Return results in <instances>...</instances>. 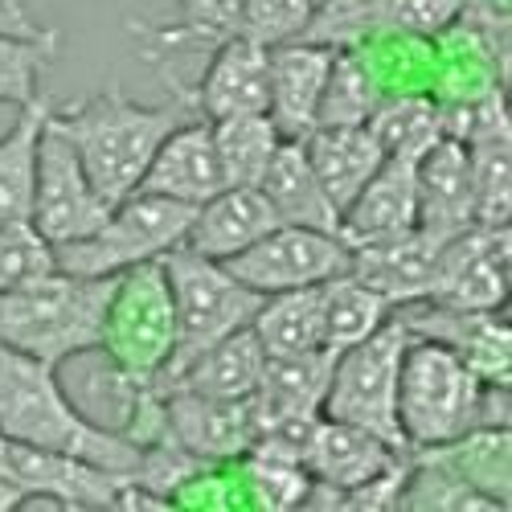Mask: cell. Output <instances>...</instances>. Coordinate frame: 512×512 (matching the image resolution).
<instances>
[{
    "instance_id": "cell-1",
    "label": "cell",
    "mask_w": 512,
    "mask_h": 512,
    "mask_svg": "<svg viewBox=\"0 0 512 512\" xmlns=\"http://www.w3.org/2000/svg\"><path fill=\"white\" fill-rule=\"evenodd\" d=\"M0 435L95 463L103 472H119V476H136L144 455V447L91 422L66 398L58 365L25 357L9 345H0Z\"/></svg>"
},
{
    "instance_id": "cell-2",
    "label": "cell",
    "mask_w": 512,
    "mask_h": 512,
    "mask_svg": "<svg viewBox=\"0 0 512 512\" xmlns=\"http://www.w3.org/2000/svg\"><path fill=\"white\" fill-rule=\"evenodd\" d=\"M50 123L78 152L95 189L119 201L140 185L160 140L177 127V107H144L127 99L119 82H107L70 107H50Z\"/></svg>"
},
{
    "instance_id": "cell-3",
    "label": "cell",
    "mask_w": 512,
    "mask_h": 512,
    "mask_svg": "<svg viewBox=\"0 0 512 512\" xmlns=\"http://www.w3.org/2000/svg\"><path fill=\"white\" fill-rule=\"evenodd\" d=\"M488 422H508V390L484 386L439 340L410 336L398 369V426L406 447H439Z\"/></svg>"
},
{
    "instance_id": "cell-4",
    "label": "cell",
    "mask_w": 512,
    "mask_h": 512,
    "mask_svg": "<svg viewBox=\"0 0 512 512\" xmlns=\"http://www.w3.org/2000/svg\"><path fill=\"white\" fill-rule=\"evenodd\" d=\"M111 283L115 275L91 279L50 267L25 283L5 287L0 291V345L46 365L95 353Z\"/></svg>"
},
{
    "instance_id": "cell-5",
    "label": "cell",
    "mask_w": 512,
    "mask_h": 512,
    "mask_svg": "<svg viewBox=\"0 0 512 512\" xmlns=\"http://www.w3.org/2000/svg\"><path fill=\"white\" fill-rule=\"evenodd\" d=\"M177 345L173 291H168L164 263H140L115 275L107 312L99 328V349L111 361L115 386H152L164 373Z\"/></svg>"
},
{
    "instance_id": "cell-6",
    "label": "cell",
    "mask_w": 512,
    "mask_h": 512,
    "mask_svg": "<svg viewBox=\"0 0 512 512\" xmlns=\"http://www.w3.org/2000/svg\"><path fill=\"white\" fill-rule=\"evenodd\" d=\"M164 275L168 291H173V316H177V345L168 357L164 373L152 381L156 390H164L193 357H201L209 345H218L230 332L250 328L254 312H259L263 295L238 283L226 263L218 259H201V254L177 246L164 254Z\"/></svg>"
},
{
    "instance_id": "cell-7",
    "label": "cell",
    "mask_w": 512,
    "mask_h": 512,
    "mask_svg": "<svg viewBox=\"0 0 512 512\" xmlns=\"http://www.w3.org/2000/svg\"><path fill=\"white\" fill-rule=\"evenodd\" d=\"M189 222H193V205L136 189L119 197L87 238L54 246V267L70 275L111 279L127 267L156 263L168 250H177Z\"/></svg>"
},
{
    "instance_id": "cell-8",
    "label": "cell",
    "mask_w": 512,
    "mask_h": 512,
    "mask_svg": "<svg viewBox=\"0 0 512 512\" xmlns=\"http://www.w3.org/2000/svg\"><path fill=\"white\" fill-rule=\"evenodd\" d=\"M406 345H410V328L394 312L377 332H369L349 349H340L332 357L320 414L361 426V431L406 451L402 426H398V369H402Z\"/></svg>"
},
{
    "instance_id": "cell-9",
    "label": "cell",
    "mask_w": 512,
    "mask_h": 512,
    "mask_svg": "<svg viewBox=\"0 0 512 512\" xmlns=\"http://www.w3.org/2000/svg\"><path fill=\"white\" fill-rule=\"evenodd\" d=\"M115 201H107L95 181L87 177L78 152L66 144V136L50 123L46 115V132L37 144V181H33V205H29V222L33 230L46 238L50 246L87 238Z\"/></svg>"
},
{
    "instance_id": "cell-10",
    "label": "cell",
    "mask_w": 512,
    "mask_h": 512,
    "mask_svg": "<svg viewBox=\"0 0 512 512\" xmlns=\"http://www.w3.org/2000/svg\"><path fill=\"white\" fill-rule=\"evenodd\" d=\"M226 271L259 295L291 291V287H320L332 275L349 271V242L340 234L308 230V226H275L242 254L226 259Z\"/></svg>"
},
{
    "instance_id": "cell-11",
    "label": "cell",
    "mask_w": 512,
    "mask_h": 512,
    "mask_svg": "<svg viewBox=\"0 0 512 512\" xmlns=\"http://www.w3.org/2000/svg\"><path fill=\"white\" fill-rule=\"evenodd\" d=\"M410 336H426L447 345L484 386H512V332L504 308H443V304H410L398 308Z\"/></svg>"
},
{
    "instance_id": "cell-12",
    "label": "cell",
    "mask_w": 512,
    "mask_h": 512,
    "mask_svg": "<svg viewBox=\"0 0 512 512\" xmlns=\"http://www.w3.org/2000/svg\"><path fill=\"white\" fill-rule=\"evenodd\" d=\"M406 451L390 447L386 439H377L369 431H361V426H349V422H336V418L320 414L312 422L308 439H304V467L312 476L304 508H336L340 496H349L353 488H361L373 476H381Z\"/></svg>"
},
{
    "instance_id": "cell-13",
    "label": "cell",
    "mask_w": 512,
    "mask_h": 512,
    "mask_svg": "<svg viewBox=\"0 0 512 512\" xmlns=\"http://www.w3.org/2000/svg\"><path fill=\"white\" fill-rule=\"evenodd\" d=\"M0 476L17 484L25 500H46L58 508H119V492L132 476L103 472L58 451H41L0 435Z\"/></svg>"
},
{
    "instance_id": "cell-14",
    "label": "cell",
    "mask_w": 512,
    "mask_h": 512,
    "mask_svg": "<svg viewBox=\"0 0 512 512\" xmlns=\"http://www.w3.org/2000/svg\"><path fill=\"white\" fill-rule=\"evenodd\" d=\"M426 300L443 308H504L508 304V226H467L443 238Z\"/></svg>"
},
{
    "instance_id": "cell-15",
    "label": "cell",
    "mask_w": 512,
    "mask_h": 512,
    "mask_svg": "<svg viewBox=\"0 0 512 512\" xmlns=\"http://www.w3.org/2000/svg\"><path fill=\"white\" fill-rule=\"evenodd\" d=\"M213 58L197 82H181L168 74V87L177 95V107L193 111L197 119H226L242 111H267V46L242 33H230L218 46H209Z\"/></svg>"
},
{
    "instance_id": "cell-16",
    "label": "cell",
    "mask_w": 512,
    "mask_h": 512,
    "mask_svg": "<svg viewBox=\"0 0 512 512\" xmlns=\"http://www.w3.org/2000/svg\"><path fill=\"white\" fill-rule=\"evenodd\" d=\"M463 0H320L304 41L345 50L369 33H418L439 37L455 25Z\"/></svg>"
},
{
    "instance_id": "cell-17",
    "label": "cell",
    "mask_w": 512,
    "mask_h": 512,
    "mask_svg": "<svg viewBox=\"0 0 512 512\" xmlns=\"http://www.w3.org/2000/svg\"><path fill=\"white\" fill-rule=\"evenodd\" d=\"M332 54V46L304 37L267 50V115L283 140H304L316 127Z\"/></svg>"
},
{
    "instance_id": "cell-18",
    "label": "cell",
    "mask_w": 512,
    "mask_h": 512,
    "mask_svg": "<svg viewBox=\"0 0 512 512\" xmlns=\"http://www.w3.org/2000/svg\"><path fill=\"white\" fill-rule=\"evenodd\" d=\"M164 394V418L189 455L205 463L238 459L254 443V418L246 398H205L189 390H160Z\"/></svg>"
},
{
    "instance_id": "cell-19",
    "label": "cell",
    "mask_w": 512,
    "mask_h": 512,
    "mask_svg": "<svg viewBox=\"0 0 512 512\" xmlns=\"http://www.w3.org/2000/svg\"><path fill=\"white\" fill-rule=\"evenodd\" d=\"M414 181H418V230L443 242L467 226H476L472 156H467V144L439 136L414 160Z\"/></svg>"
},
{
    "instance_id": "cell-20",
    "label": "cell",
    "mask_w": 512,
    "mask_h": 512,
    "mask_svg": "<svg viewBox=\"0 0 512 512\" xmlns=\"http://www.w3.org/2000/svg\"><path fill=\"white\" fill-rule=\"evenodd\" d=\"M439 238H431L426 230H406L381 242H365V246H349V271L369 283L377 295H386L390 308H410L422 304L431 295V279H435V259H439Z\"/></svg>"
},
{
    "instance_id": "cell-21",
    "label": "cell",
    "mask_w": 512,
    "mask_h": 512,
    "mask_svg": "<svg viewBox=\"0 0 512 512\" xmlns=\"http://www.w3.org/2000/svg\"><path fill=\"white\" fill-rule=\"evenodd\" d=\"M140 193H160V197H173L181 205H201L205 197H213L218 189H226L222 181V164L218 152H213V132H209V119H189L177 123L156 148V156L148 160L144 177L136 185ZM132 189V193H136Z\"/></svg>"
},
{
    "instance_id": "cell-22",
    "label": "cell",
    "mask_w": 512,
    "mask_h": 512,
    "mask_svg": "<svg viewBox=\"0 0 512 512\" xmlns=\"http://www.w3.org/2000/svg\"><path fill=\"white\" fill-rule=\"evenodd\" d=\"M275 226H279V218L259 185H226L193 209V222H189L181 246L201 254V259L226 263Z\"/></svg>"
},
{
    "instance_id": "cell-23",
    "label": "cell",
    "mask_w": 512,
    "mask_h": 512,
    "mask_svg": "<svg viewBox=\"0 0 512 512\" xmlns=\"http://www.w3.org/2000/svg\"><path fill=\"white\" fill-rule=\"evenodd\" d=\"M418 226V181L414 160L386 156L377 173L361 185V193L340 209V238L349 246L381 242Z\"/></svg>"
},
{
    "instance_id": "cell-24",
    "label": "cell",
    "mask_w": 512,
    "mask_h": 512,
    "mask_svg": "<svg viewBox=\"0 0 512 512\" xmlns=\"http://www.w3.org/2000/svg\"><path fill=\"white\" fill-rule=\"evenodd\" d=\"M259 189L271 201L275 218L283 226H308V230L340 234V209L324 193V185H320V177H316V168H312V160H308L300 140H283L279 144V152L267 164V173L259 177Z\"/></svg>"
},
{
    "instance_id": "cell-25",
    "label": "cell",
    "mask_w": 512,
    "mask_h": 512,
    "mask_svg": "<svg viewBox=\"0 0 512 512\" xmlns=\"http://www.w3.org/2000/svg\"><path fill=\"white\" fill-rule=\"evenodd\" d=\"M316 177L324 185V193L332 197L336 209H345L361 185L381 168L386 152L373 140V132L365 123H353V127H312V132L300 140Z\"/></svg>"
},
{
    "instance_id": "cell-26",
    "label": "cell",
    "mask_w": 512,
    "mask_h": 512,
    "mask_svg": "<svg viewBox=\"0 0 512 512\" xmlns=\"http://www.w3.org/2000/svg\"><path fill=\"white\" fill-rule=\"evenodd\" d=\"M451 472L480 492L496 512L512 508V435L508 422H488V426H472L451 443L431 447Z\"/></svg>"
},
{
    "instance_id": "cell-27",
    "label": "cell",
    "mask_w": 512,
    "mask_h": 512,
    "mask_svg": "<svg viewBox=\"0 0 512 512\" xmlns=\"http://www.w3.org/2000/svg\"><path fill=\"white\" fill-rule=\"evenodd\" d=\"M267 353L259 345V336L250 328L230 332L218 345H209L201 357H193L164 390H189L205 398H250L254 386L263 377Z\"/></svg>"
},
{
    "instance_id": "cell-28",
    "label": "cell",
    "mask_w": 512,
    "mask_h": 512,
    "mask_svg": "<svg viewBox=\"0 0 512 512\" xmlns=\"http://www.w3.org/2000/svg\"><path fill=\"white\" fill-rule=\"evenodd\" d=\"M353 58L365 66L381 99L390 95H431L435 87V37L418 33H369L353 41Z\"/></svg>"
},
{
    "instance_id": "cell-29",
    "label": "cell",
    "mask_w": 512,
    "mask_h": 512,
    "mask_svg": "<svg viewBox=\"0 0 512 512\" xmlns=\"http://www.w3.org/2000/svg\"><path fill=\"white\" fill-rule=\"evenodd\" d=\"M250 332L259 336L267 357H295V353L328 349L320 287H291V291L263 295L259 312L250 320Z\"/></svg>"
},
{
    "instance_id": "cell-30",
    "label": "cell",
    "mask_w": 512,
    "mask_h": 512,
    "mask_svg": "<svg viewBox=\"0 0 512 512\" xmlns=\"http://www.w3.org/2000/svg\"><path fill=\"white\" fill-rule=\"evenodd\" d=\"M50 95L41 91L33 103L21 107L17 123L0 136V222H29L33 181H37V144L46 132Z\"/></svg>"
},
{
    "instance_id": "cell-31",
    "label": "cell",
    "mask_w": 512,
    "mask_h": 512,
    "mask_svg": "<svg viewBox=\"0 0 512 512\" xmlns=\"http://www.w3.org/2000/svg\"><path fill=\"white\" fill-rule=\"evenodd\" d=\"M209 132H213V152H218L226 185H259L271 156L283 144L279 127L271 123L267 111H242V115L213 119Z\"/></svg>"
},
{
    "instance_id": "cell-32",
    "label": "cell",
    "mask_w": 512,
    "mask_h": 512,
    "mask_svg": "<svg viewBox=\"0 0 512 512\" xmlns=\"http://www.w3.org/2000/svg\"><path fill=\"white\" fill-rule=\"evenodd\" d=\"M177 17L152 25V21H127L132 37L144 41V54H164L177 46H218L230 33H238L242 0H173Z\"/></svg>"
},
{
    "instance_id": "cell-33",
    "label": "cell",
    "mask_w": 512,
    "mask_h": 512,
    "mask_svg": "<svg viewBox=\"0 0 512 512\" xmlns=\"http://www.w3.org/2000/svg\"><path fill=\"white\" fill-rule=\"evenodd\" d=\"M320 295H324V345L332 353L357 345V340H365L394 316L386 295H377L353 271H340L328 283H320Z\"/></svg>"
},
{
    "instance_id": "cell-34",
    "label": "cell",
    "mask_w": 512,
    "mask_h": 512,
    "mask_svg": "<svg viewBox=\"0 0 512 512\" xmlns=\"http://www.w3.org/2000/svg\"><path fill=\"white\" fill-rule=\"evenodd\" d=\"M58 50H62V33L54 25H41L33 33L0 29V103L9 107L33 103Z\"/></svg>"
},
{
    "instance_id": "cell-35",
    "label": "cell",
    "mask_w": 512,
    "mask_h": 512,
    "mask_svg": "<svg viewBox=\"0 0 512 512\" xmlns=\"http://www.w3.org/2000/svg\"><path fill=\"white\" fill-rule=\"evenodd\" d=\"M365 127L381 144V152L402 156V160H418L443 136L435 95H390V99H381L373 107V115L365 119Z\"/></svg>"
},
{
    "instance_id": "cell-36",
    "label": "cell",
    "mask_w": 512,
    "mask_h": 512,
    "mask_svg": "<svg viewBox=\"0 0 512 512\" xmlns=\"http://www.w3.org/2000/svg\"><path fill=\"white\" fill-rule=\"evenodd\" d=\"M377 103H381V95L373 87V78L365 74V66L353 58V50H336L328 82H324V95H320L316 127H353V123H365Z\"/></svg>"
},
{
    "instance_id": "cell-37",
    "label": "cell",
    "mask_w": 512,
    "mask_h": 512,
    "mask_svg": "<svg viewBox=\"0 0 512 512\" xmlns=\"http://www.w3.org/2000/svg\"><path fill=\"white\" fill-rule=\"evenodd\" d=\"M320 0H242L238 33L259 41V46H283V41H300Z\"/></svg>"
},
{
    "instance_id": "cell-38",
    "label": "cell",
    "mask_w": 512,
    "mask_h": 512,
    "mask_svg": "<svg viewBox=\"0 0 512 512\" xmlns=\"http://www.w3.org/2000/svg\"><path fill=\"white\" fill-rule=\"evenodd\" d=\"M50 267H54V246L33 230V222H0V291Z\"/></svg>"
},
{
    "instance_id": "cell-39",
    "label": "cell",
    "mask_w": 512,
    "mask_h": 512,
    "mask_svg": "<svg viewBox=\"0 0 512 512\" xmlns=\"http://www.w3.org/2000/svg\"><path fill=\"white\" fill-rule=\"evenodd\" d=\"M0 29H17V33H33V29H41L33 17H29V9L21 5V0H0Z\"/></svg>"
},
{
    "instance_id": "cell-40",
    "label": "cell",
    "mask_w": 512,
    "mask_h": 512,
    "mask_svg": "<svg viewBox=\"0 0 512 512\" xmlns=\"http://www.w3.org/2000/svg\"><path fill=\"white\" fill-rule=\"evenodd\" d=\"M29 500H25V492L17 488V484H9L5 476H0V512H13V508H25Z\"/></svg>"
}]
</instances>
